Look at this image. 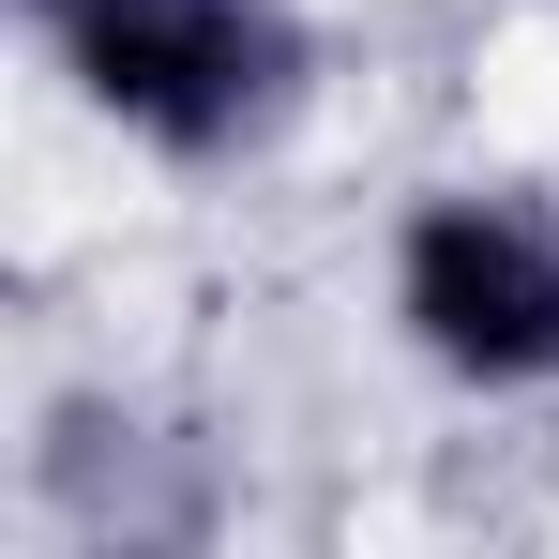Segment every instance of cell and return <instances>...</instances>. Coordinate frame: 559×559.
<instances>
[{"label":"cell","mask_w":559,"mask_h":559,"mask_svg":"<svg viewBox=\"0 0 559 559\" xmlns=\"http://www.w3.org/2000/svg\"><path fill=\"white\" fill-rule=\"evenodd\" d=\"M46 61L152 167H242L318 92L302 0H61L46 15Z\"/></svg>","instance_id":"cell-1"},{"label":"cell","mask_w":559,"mask_h":559,"mask_svg":"<svg viewBox=\"0 0 559 559\" xmlns=\"http://www.w3.org/2000/svg\"><path fill=\"white\" fill-rule=\"evenodd\" d=\"M393 348L484 408L559 393V197L545 182H424L378 242Z\"/></svg>","instance_id":"cell-2"},{"label":"cell","mask_w":559,"mask_h":559,"mask_svg":"<svg viewBox=\"0 0 559 559\" xmlns=\"http://www.w3.org/2000/svg\"><path fill=\"white\" fill-rule=\"evenodd\" d=\"M15 15H31V31H46V15H61V0H15Z\"/></svg>","instance_id":"cell-3"}]
</instances>
